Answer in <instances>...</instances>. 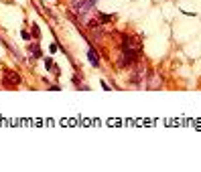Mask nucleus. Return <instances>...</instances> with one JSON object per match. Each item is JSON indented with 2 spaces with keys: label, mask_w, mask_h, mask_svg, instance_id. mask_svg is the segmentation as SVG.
Wrapping results in <instances>:
<instances>
[{
  "label": "nucleus",
  "mask_w": 201,
  "mask_h": 172,
  "mask_svg": "<svg viewBox=\"0 0 201 172\" xmlns=\"http://www.w3.org/2000/svg\"><path fill=\"white\" fill-rule=\"evenodd\" d=\"M45 67H47V69H53V61H51V59H45Z\"/></svg>",
  "instance_id": "nucleus-7"
},
{
  "label": "nucleus",
  "mask_w": 201,
  "mask_h": 172,
  "mask_svg": "<svg viewBox=\"0 0 201 172\" xmlns=\"http://www.w3.org/2000/svg\"><path fill=\"white\" fill-rule=\"evenodd\" d=\"M161 87H162V77L159 73H153L146 79V89H161Z\"/></svg>",
  "instance_id": "nucleus-3"
},
{
  "label": "nucleus",
  "mask_w": 201,
  "mask_h": 172,
  "mask_svg": "<svg viewBox=\"0 0 201 172\" xmlns=\"http://www.w3.org/2000/svg\"><path fill=\"white\" fill-rule=\"evenodd\" d=\"M20 83V75L16 71H4V77H2V85L6 89H14V87Z\"/></svg>",
  "instance_id": "nucleus-1"
},
{
  "label": "nucleus",
  "mask_w": 201,
  "mask_h": 172,
  "mask_svg": "<svg viewBox=\"0 0 201 172\" xmlns=\"http://www.w3.org/2000/svg\"><path fill=\"white\" fill-rule=\"evenodd\" d=\"M122 49H124V51H132V53H140V51H142V43H140L138 39L126 35V37L122 39Z\"/></svg>",
  "instance_id": "nucleus-2"
},
{
  "label": "nucleus",
  "mask_w": 201,
  "mask_h": 172,
  "mask_svg": "<svg viewBox=\"0 0 201 172\" xmlns=\"http://www.w3.org/2000/svg\"><path fill=\"white\" fill-rule=\"evenodd\" d=\"M31 33H33V37H35V41H39L41 31H39V26H37V24H33V26H31Z\"/></svg>",
  "instance_id": "nucleus-6"
},
{
  "label": "nucleus",
  "mask_w": 201,
  "mask_h": 172,
  "mask_svg": "<svg viewBox=\"0 0 201 172\" xmlns=\"http://www.w3.org/2000/svg\"><path fill=\"white\" fill-rule=\"evenodd\" d=\"M87 59H89V63H91L93 67H98V65H100V57L96 55V51H93V49H89V53H87Z\"/></svg>",
  "instance_id": "nucleus-4"
},
{
  "label": "nucleus",
  "mask_w": 201,
  "mask_h": 172,
  "mask_svg": "<svg viewBox=\"0 0 201 172\" xmlns=\"http://www.w3.org/2000/svg\"><path fill=\"white\" fill-rule=\"evenodd\" d=\"M29 51L33 53V57H35V59H41V57H43V53H41V49H39V45H37V43H35V45H29Z\"/></svg>",
  "instance_id": "nucleus-5"
}]
</instances>
